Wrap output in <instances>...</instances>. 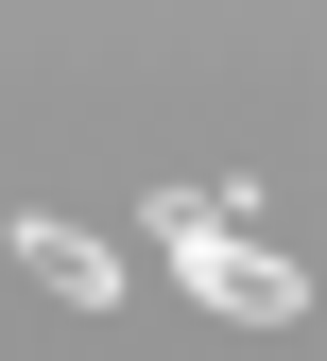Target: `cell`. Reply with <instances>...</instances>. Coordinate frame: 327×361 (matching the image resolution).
<instances>
[{"instance_id":"cell-2","label":"cell","mask_w":327,"mask_h":361,"mask_svg":"<svg viewBox=\"0 0 327 361\" xmlns=\"http://www.w3.org/2000/svg\"><path fill=\"white\" fill-rule=\"evenodd\" d=\"M18 258H35L69 310H104V293H121V258H104V241H69V224H18Z\"/></svg>"},{"instance_id":"cell-1","label":"cell","mask_w":327,"mask_h":361,"mask_svg":"<svg viewBox=\"0 0 327 361\" xmlns=\"http://www.w3.org/2000/svg\"><path fill=\"white\" fill-rule=\"evenodd\" d=\"M172 241H190V293L207 310H293V258H258L242 207H172Z\"/></svg>"}]
</instances>
